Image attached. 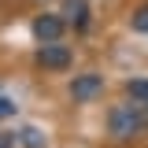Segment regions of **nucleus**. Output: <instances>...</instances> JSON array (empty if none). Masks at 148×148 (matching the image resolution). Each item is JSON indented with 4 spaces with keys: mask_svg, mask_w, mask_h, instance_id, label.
<instances>
[{
    "mask_svg": "<svg viewBox=\"0 0 148 148\" xmlns=\"http://www.w3.org/2000/svg\"><path fill=\"white\" fill-rule=\"evenodd\" d=\"M145 111L141 104H119V108L108 111V133L115 141H130V137H137L141 130H145Z\"/></svg>",
    "mask_w": 148,
    "mask_h": 148,
    "instance_id": "nucleus-1",
    "label": "nucleus"
},
{
    "mask_svg": "<svg viewBox=\"0 0 148 148\" xmlns=\"http://www.w3.org/2000/svg\"><path fill=\"white\" fill-rule=\"evenodd\" d=\"M71 96L78 100V104H89V100H96V96H104V74H96V71L78 74V78L71 82Z\"/></svg>",
    "mask_w": 148,
    "mask_h": 148,
    "instance_id": "nucleus-2",
    "label": "nucleus"
},
{
    "mask_svg": "<svg viewBox=\"0 0 148 148\" xmlns=\"http://www.w3.org/2000/svg\"><path fill=\"white\" fill-rule=\"evenodd\" d=\"M37 63H41L45 71H67V67H71V48L59 45V41H48V45L37 48Z\"/></svg>",
    "mask_w": 148,
    "mask_h": 148,
    "instance_id": "nucleus-3",
    "label": "nucleus"
},
{
    "mask_svg": "<svg viewBox=\"0 0 148 148\" xmlns=\"http://www.w3.org/2000/svg\"><path fill=\"white\" fill-rule=\"evenodd\" d=\"M63 26H67V22H63L59 15H48V11H45V15H37V18H34V37L41 41V45L59 41V37H63Z\"/></svg>",
    "mask_w": 148,
    "mask_h": 148,
    "instance_id": "nucleus-4",
    "label": "nucleus"
},
{
    "mask_svg": "<svg viewBox=\"0 0 148 148\" xmlns=\"http://www.w3.org/2000/svg\"><path fill=\"white\" fill-rule=\"evenodd\" d=\"M63 15H67V22H74L78 30H85V26H89V4H85V0H67Z\"/></svg>",
    "mask_w": 148,
    "mask_h": 148,
    "instance_id": "nucleus-5",
    "label": "nucleus"
},
{
    "mask_svg": "<svg viewBox=\"0 0 148 148\" xmlns=\"http://www.w3.org/2000/svg\"><path fill=\"white\" fill-rule=\"evenodd\" d=\"M15 141H18L22 148H45V145H48V141H45V133H41L37 126H22V130L15 133Z\"/></svg>",
    "mask_w": 148,
    "mask_h": 148,
    "instance_id": "nucleus-6",
    "label": "nucleus"
},
{
    "mask_svg": "<svg viewBox=\"0 0 148 148\" xmlns=\"http://www.w3.org/2000/svg\"><path fill=\"white\" fill-rule=\"evenodd\" d=\"M126 92H130V100H133V104H141V108L148 104V82H145V78H133V82L126 85Z\"/></svg>",
    "mask_w": 148,
    "mask_h": 148,
    "instance_id": "nucleus-7",
    "label": "nucleus"
},
{
    "mask_svg": "<svg viewBox=\"0 0 148 148\" xmlns=\"http://www.w3.org/2000/svg\"><path fill=\"white\" fill-rule=\"evenodd\" d=\"M130 26H133L137 34H148V4H145V8H137V11L130 15Z\"/></svg>",
    "mask_w": 148,
    "mask_h": 148,
    "instance_id": "nucleus-8",
    "label": "nucleus"
},
{
    "mask_svg": "<svg viewBox=\"0 0 148 148\" xmlns=\"http://www.w3.org/2000/svg\"><path fill=\"white\" fill-rule=\"evenodd\" d=\"M15 111H18V104L11 100V96H0V119H11Z\"/></svg>",
    "mask_w": 148,
    "mask_h": 148,
    "instance_id": "nucleus-9",
    "label": "nucleus"
}]
</instances>
